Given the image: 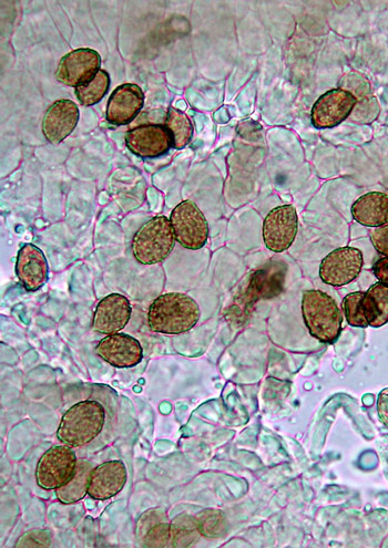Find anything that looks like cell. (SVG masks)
<instances>
[{"label": "cell", "instance_id": "6da1fadb", "mask_svg": "<svg viewBox=\"0 0 388 548\" xmlns=\"http://www.w3.org/2000/svg\"><path fill=\"white\" fill-rule=\"evenodd\" d=\"M201 310L192 297L183 293H167L152 302L148 325L153 333L181 335L199 323Z\"/></svg>", "mask_w": 388, "mask_h": 548}, {"label": "cell", "instance_id": "7a4b0ae2", "mask_svg": "<svg viewBox=\"0 0 388 548\" xmlns=\"http://www.w3.org/2000/svg\"><path fill=\"white\" fill-rule=\"evenodd\" d=\"M105 407L97 400H84L69 408L59 423L57 438L76 449L93 442L104 430Z\"/></svg>", "mask_w": 388, "mask_h": 548}, {"label": "cell", "instance_id": "3957f363", "mask_svg": "<svg viewBox=\"0 0 388 548\" xmlns=\"http://www.w3.org/2000/svg\"><path fill=\"white\" fill-rule=\"evenodd\" d=\"M302 316L310 335L323 344H334L342 333L343 313L335 299L320 289L302 296Z\"/></svg>", "mask_w": 388, "mask_h": 548}, {"label": "cell", "instance_id": "277c9868", "mask_svg": "<svg viewBox=\"0 0 388 548\" xmlns=\"http://www.w3.org/2000/svg\"><path fill=\"white\" fill-rule=\"evenodd\" d=\"M176 242L170 220L163 215L156 216L135 234L131 244L132 254L142 265L159 264L167 260Z\"/></svg>", "mask_w": 388, "mask_h": 548}, {"label": "cell", "instance_id": "5b68a950", "mask_svg": "<svg viewBox=\"0 0 388 548\" xmlns=\"http://www.w3.org/2000/svg\"><path fill=\"white\" fill-rule=\"evenodd\" d=\"M170 223L176 241L190 251H199L209 239V225L199 206L183 201L171 212Z\"/></svg>", "mask_w": 388, "mask_h": 548}, {"label": "cell", "instance_id": "8992f818", "mask_svg": "<svg viewBox=\"0 0 388 548\" xmlns=\"http://www.w3.org/2000/svg\"><path fill=\"white\" fill-rule=\"evenodd\" d=\"M78 459L73 448L56 446L44 453L36 468V481L46 491L58 490L73 477Z\"/></svg>", "mask_w": 388, "mask_h": 548}, {"label": "cell", "instance_id": "52a82bcc", "mask_svg": "<svg viewBox=\"0 0 388 548\" xmlns=\"http://www.w3.org/2000/svg\"><path fill=\"white\" fill-rule=\"evenodd\" d=\"M363 265L364 257L359 248L340 247L323 258L319 275L324 284L343 287L360 276Z\"/></svg>", "mask_w": 388, "mask_h": 548}, {"label": "cell", "instance_id": "ba28073f", "mask_svg": "<svg viewBox=\"0 0 388 548\" xmlns=\"http://www.w3.org/2000/svg\"><path fill=\"white\" fill-rule=\"evenodd\" d=\"M299 230V217L293 205L273 209L263 222V241L274 253L288 251Z\"/></svg>", "mask_w": 388, "mask_h": 548}, {"label": "cell", "instance_id": "9c48e42d", "mask_svg": "<svg viewBox=\"0 0 388 548\" xmlns=\"http://www.w3.org/2000/svg\"><path fill=\"white\" fill-rule=\"evenodd\" d=\"M101 67V57L96 50L79 48L60 60L56 78L68 87L78 88L93 80Z\"/></svg>", "mask_w": 388, "mask_h": 548}, {"label": "cell", "instance_id": "30bf717a", "mask_svg": "<svg viewBox=\"0 0 388 548\" xmlns=\"http://www.w3.org/2000/svg\"><path fill=\"white\" fill-rule=\"evenodd\" d=\"M356 98L345 89H333L314 103L311 112L312 124L316 129H331L340 126L350 118L356 106Z\"/></svg>", "mask_w": 388, "mask_h": 548}, {"label": "cell", "instance_id": "8fae6325", "mask_svg": "<svg viewBox=\"0 0 388 548\" xmlns=\"http://www.w3.org/2000/svg\"><path fill=\"white\" fill-rule=\"evenodd\" d=\"M127 148L142 159H156L172 148L170 134L163 124H142L128 131Z\"/></svg>", "mask_w": 388, "mask_h": 548}, {"label": "cell", "instance_id": "7c38bea8", "mask_svg": "<svg viewBox=\"0 0 388 548\" xmlns=\"http://www.w3.org/2000/svg\"><path fill=\"white\" fill-rule=\"evenodd\" d=\"M96 353L107 364L119 369L136 367L144 359V348L140 341L120 333L102 338Z\"/></svg>", "mask_w": 388, "mask_h": 548}, {"label": "cell", "instance_id": "4fadbf2b", "mask_svg": "<svg viewBox=\"0 0 388 548\" xmlns=\"http://www.w3.org/2000/svg\"><path fill=\"white\" fill-rule=\"evenodd\" d=\"M287 264L271 262L259 268L249 278V283L242 295V302L250 306L260 301L278 296L283 291Z\"/></svg>", "mask_w": 388, "mask_h": 548}, {"label": "cell", "instance_id": "5bb4252c", "mask_svg": "<svg viewBox=\"0 0 388 548\" xmlns=\"http://www.w3.org/2000/svg\"><path fill=\"white\" fill-rule=\"evenodd\" d=\"M132 314L129 299L121 294H110L102 298L96 307L93 329L102 335H114L126 328Z\"/></svg>", "mask_w": 388, "mask_h": 548}, {"label": "cell", "instance_id": "9a60e30c", "mask_svg": "<svg viewBox=\"0 0 388 548\" xmlns=\"http://www.w3.org/2000/svg\"><path fill=\"white\" fill-rule=\"evenodd\" d=\"M144 105V91L138 85H121L111 93L106 119L112 126H127L137 118Z\"/></svg>", "mask_w": 388, "mask_h": 548}, {"label": "cell", "instance_id": "2e32d148", "mask_svg": "<svg viewBox=\"0 0 388 548\" xmlns=\"http://www.w3.org/2000/svg\"><path fill=\"white\" fill-rule=\"evenodd\" d=\"M15 271L20 284L27 292H37L48 281L47 258L36 245L25 244L18 252Z\"/></svg>", "mask_w": 388, "mask_h": 548}, {"label": "cell", "instance_id": "e0dca14e", "mask_svg": "<svg viewBox=\"0 0 388 548\" xmlns=\"http://www.w3.org/2000/svg\"><path fill=\"white\" fill-rule=\"evenodd\" d=\"M79 121V108L74 101L63 99L51 105L45 113L42 130L48 142L59 144L70 136Z\"/></svg>", "mask_w": 388, "mask_h": 548}, {"label": "cell", "instance_id": "ac0fdd59", "mask_svg": "<svg viewBox=\"0 0 388 548\" xmlns=\"http://www.w3.org/2000/svg\"><path fill=\"white\" fill-rule=\"evenodd\" d=\"M127 479L124 462L117 460L101 463L91 473L88 495L98 501L112 499L124 490Z\"/></svg>", "mask_w": 388, "mask_h": 548}, {"label": "cell", "instance_id": "d6986e66", "mask_svg": "<svg viewBox=\"0 0 388 548\" xmlns=\"http://www.w3.org/2000/svg\"><path fill=\"white\" fill-rule=\"evenodd\" d=\"M170 523L166 511L162 509H151L142 514L137 523V539L141 546L172 547Z\"/></svg>", "mask_w": 388, "mask_h": 548}, {"label": "cell", "instance_id": "ffe728a7", "mask_svg": "<svg viewBox=\"0 0 388 548\" xmlns=\"http://www.w3.org/2000/svg\"><path fill=\"white\" fill-rule=\"evenodd\" d=\"M355 222L366 227H380L388 224V194L370 192L361 196L352 205Z\"/></svg>", "mask_w": 388, "mask_h": 548}, {"label": "cell", "instance_id": "44dd1931", "mask_svg": "<svg viewBox=\"0 0 388 548\" xmlns=\"http://www.w3.org/2000/svg\"><path fill=\"white\" fill-rule=\"evenodd\" d=\"M94 469L93 463L79 460L73 477H71L64 487L56 490L59 502L71 505L85 499L89 490L91 473H93Z\"/></svg>", "mask_w": 388, "mask_h": 548}, {"label": "cell", "instance_id": "7402d4cb", "mask_svg": "<svg viewBox=\"0 0 388 548\" xmlns=\"http://www.w3.org/2000/svg\"><path fill=\"white\" fill-rule=\"evenodd\" d=\"M363 309L367 323L373 328H381L388 323V286L379 282L365 292Z\"/></svg>", "mask_w": 388, "mask_h": 548}, {"label": "cell", "instance_id": "603a6c76", "mask_svg": "<svg viewBox=\"0 0 388 548\" xmlns=\"http://www.w3.org/2000/svg\"><path fill=\"white\" fill-rule=\"evenodd\" d=\"M163 126L170 134L173 149L181 150L191 142L194 132L193 124L185 112L170 108Z\"/></svg>", "mask_w": 388, "mask_h": 548}, {"label": "cell", "instance_id": "cb8c5ba5", "mask_svg": "<svg viewBox=\"0 0 388 548\" xmlns=\"http://www.w3.org/2000/svg\"><path fill=\"white\" fill-rule=\"evenodd\" d=\"M172 547H189L202 536L197 519L189 514H180L170 523Z\"/></svg>", "mask_w": 388, "mask_h": 548}, {"label": "cell", "instance_id": "d4e9b609", "mask_svg": "<svg viewBox=\"0 0 388 548\" xmlns=\"http://www.w3.org/2000/svg\"><path fill=\"white\" fill-rule=\"evenodd\" d=\"M110 76L106 70H100L87 85L76 88L80 105L93 107L107 95L110 88Z\"/></svg>", "mask_w": 388, "mask_h": 548}, {"label": "cell", "instance_id": "484cf974", "mask_svg": "<svg viewBox=\"0 0 388 548\" xmlns=\"http://www.w3.org/2000/svg\"><path fill=\"white\" fill-rule=\"evenodd\" d=\"M201 535L207 539H220L228 533L226 514L217 509H207L196 516Z\"/></svg>", "mask_w": 388, "mask_h": 548}, {"label": "cell", "instance_id": "4316f807", "mask_svg": "<svg viewBox=\"0 0 388 548\" xmlns=\"http://www.w3.org/2000/svg\"><path fill=\"white\" fill-rule=\"evenodd\" d=\"M364 292H355L346 295L342 302V313L347 324L355 328L370 327L363 309Z\"/></svg>", "mask_w": 388, "mask_h": 548}, {"label": "cell", "instance_id": "83f0119b", "mask_svg": "<svg viewBox=\"0 0 388 548\" xmlns=\"http://www.w3.org/2000/svg\"><path fill=\"white\" fill-rule=\"evenodd\" d=\"M379 113V102H377L374 96L370 95L357 100L350 118L354 122L366 124L373 122L379 117Z\"/></svg>", "mask_w": 388, "mask_h": 548}, {"label": "cell", "instance_id": "f1b7e54d", "mask_svg": "<svg viewBox=\"0 0 388 548\" xmlns=\"http://www.w3.org/2000/svg\"><path fill=\"white\" fill-rule=\"evenodd\" d=\"M53 534L48 530L36 529L20 536L16 547H50Z\"/></svg>", "mask_w": 388, "mask_h": 548}, {"label": "cell", "instance_id": "f546056e", "mask_svg": "<svg viewBox=\"0 0 388 548\" xmlns=\"http://www.w3.org/2000/svg\"><path fill=\"white\" fill-rule=\"evenodd\" d=\"M370 239L376 252L388 257V224L375 227L370 233Z\"/></svg>", "mask_w": 388, "mask_h": 548}, {"label": "cell", "instance_id": "4dcf8cb0", "mask_svg": "<svg viewBox=\"0 0 388 548\" xmlns=\"http://www.w3.org/2000/svg\"><path fill=\"white\" fill-rule=\"evenodd\" d=\"M377 413H379L383 425L388 429V388L383 389L377 398Z\"/></svg>", "mask_w": 388, "mask_h": 548}, {"label": "cell", "instance_id": "1f68e13d", "mask_svg": "<svg viewBox=\"0 0 388 548\" xmlns=\"http://www.w3.org/2000/svg\"><path fill=\"white\" fill-rule=\"evenodd\" d=\"M373 274L379 282L388 286V257H382L374 264Z\"/></svg>", "mask_w": 388, "mask_h": 548}]
</instances>
